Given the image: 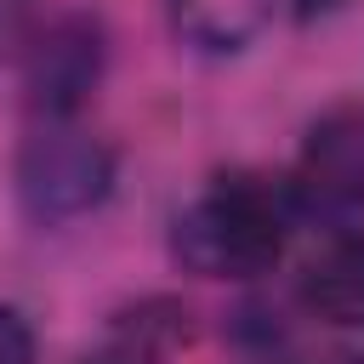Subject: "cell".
Instances as JSON below:
<instances>
[{"instance_id": "cell-1", "label": "cell", "mask_w": 364, "mask_h": 364, "mask_svg": "<svg viewBox=\"0 0 364 364\" xmlns=\"http://www.w3.org/2000/svg\"><path fill=\"white\" fill-rule=\"evenodd\" d=\"M290 210L262 176H216L205 182L171 222V250L199 279H256L284 256Z\"/></svg>"}, {"instance_id": "cell-2", "label": "cell", "mask_w": 364, "mask_h": 364, "mask_svg": "<svg viewBox=\"0 0 364 364\" xmlns=\"http://www.w3.org/2000/svg\"><path fill=\"white\" fill-rule=\"evenodd\" d=\"M11 176H17V199L34 222H74L108 199L114 154L68 119H40L23 136Z\"/></svg>"}, {"instance_id": "cell-3", "label": "cell", "mask_w": 364, "mask_h": 364, "mask_svg": "<svg viewBox=\"0 0 364 364\" xmlns=\"http://www.w3.org/2000/svg\"><path fill=\"white\" fill-rule=\"evenodd\" d=\"M290 199L307 216H330V222H347L353 210H364V114L358 108H336L307 131L290 171Z\"/></svg>"}, {"instance_id": "cell-4", "label": "cell", "mask_w": 364, "mask_h": 364, "mask_svg": "<svg viewBox=\"0 0 364 364\" xmlns=\"http://www.w3.org/2000/svg\"><path fill=\"white\" fill-rule=\"evenodd\" d=\"M23 63H28L34 108L46 119H68L80 108V97L97 85V68H102L97 23H85V17H51L46 34H34V46H28Z\"/></svg>"}, {"instance_id": "cell-5", "label": "cell", "mask_w": 364, "mask_h": 364, "mask_svg": "<svg viewBox=\"0 0 364 364\" xmlns=\"http://www.w3.org/2000/svg\"><path fill=\"white\" fill-rule=\"evenodd\" d=\"M301 307L318 324L364 330V228L330 233L301 267Z\"/></svg>"}, {"instance_id": "cell-6", "label": "cell", "mask_w": 364, "mask_h": 364, "mask_svg": "<svg viewBox=\"0 0 364 364\" xmlns=\"http://www.w3.org/2000/svg\"><path fill=\"white\" fill-rule=\"evenodd\" d=\"M165 6L176 40L205 57H233L273 23V0H165Z\"/></svg>"}, {"instance_id": "cell-7", "label": "cell", "mask_w": 364, "mask_h": 364, "mask_svg": "<svg viewBox=\"0 0 364 364\" xmlns=\"http://www.w3.org/2000/svg\"><path fill=\"white\" fill-rule=\"evenodd\" d=\"M176 341H182V313L171 301H142L108 330V341L85 364H171Z\"/></svg>"}, {"instance_id": "cell-8", "label": "cell", "mask_w": 364, "mask_h": 364, "mask_svg": "<svg viewBox=\"0 0 364 364\" xmlns=\"http://www.w3.org/2000/svg\"><path fill=\"white\" fill-rule=\"evenodd\" d=\"M0 364H34V330L17 307H0Z\"/></svg>"}, {"instance_id": "cell-9", "label": "cell", "mask_w": 364, "mask_h": 364, "mask_svg": "<svg viewBox=\"0 0 364 364\" xmlns=\"http://www.w3.org/2000/svg\"><path fill=\"white\" fill-rule=\"evenodd\" d=\"M341 0H296V17L307 23V17H324V11H336Z\"/></svg>"}]
</instances>
